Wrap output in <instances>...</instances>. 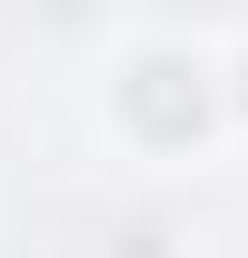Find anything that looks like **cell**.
Returning <instances> with one entry per match:
<instances>
[{
    "instance_id": "obj_1",
    "label": "cell",
    "mask_w": 248,
    "mask_h": 258,
    "mask_svg": "<svg viewBox=\"0 0 248 258\" xmlns=\"http://www.w3.org/2000/svg\"><path fill=\"white\" fill-rule=\"evenodd\" d=\"M179 60H189V50H139V60H129V80H119V109H129V99H169V80H179ZM199 119H209V70H189V109H179V119H159L149 139L169 149V139H189Z\"/></svg>"
}]
</instances>
